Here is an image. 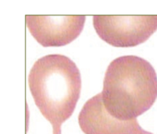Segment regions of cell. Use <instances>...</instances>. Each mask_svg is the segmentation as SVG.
<instances>
[{"instance_id":"1","label":"cell","mask_w":157,"mask_h":134,"mask_svg":"<svg viewBox=\"0 0 157 134\" xmlns=\"http://www.w3.org/2000/svg\"><path fill=\"white\" fill-rule=\"evenodd\" d=\"M28 82L35 105L52 124L53 134H61V126L73 114L81 95L76 64L65 55H46L33 64Z\"/></svg>"},{"instance_id":"2","label":"cell","mask_w":157,"mask_h":134,"mask_svg":"<svg viewBox=\"0 0 157 134\" xmlns=\"http://www.w3.org/2000/svg\"><path fill=\"white\" fill-rule=\"evenodd\" d=\"M106 110L121 121H132L150 110L157 98V75L149 61L135 55L113 60L101 92Z\"/></svg>"},{"instance_id":"3","label":"cell","mask_w":157,"mask_h":134,"mask_svg":"<svg viewBox=\"0 0 157 134\" xmlns=\"http://www.w3.org/2000/svg\"><path fill=\"white\" fill-rule=\"evenodd\" d=\"M98 36L117 48H132L143 44L157 30V15L93 16Z\"/></svg>"},{"instance_id":"4","label":"cell","mask_w":157,"mask_h":134,"mask_svg":"<svg viewBox=\"0 0 157 134\" xmlns=\"http://www.w3.org/2000/svg\"><path fill=\"white\" fill-rule=\"evenodd\" d=\"M26 25L43 47H61L76 39L82 32L85 15H27Z\"/></svg>"},{"instance_id":"5","label":"cell","mask_w":157,"mask_h":134,"mask_svg":"<svg viewBox=\"0 0 157 134\" xmlns=\"http://www.w3.org/2000/svg\"><path fill=\"white\" fill-rule=\"evenodd\" d=\"M78 124L85 134H153L144 130L136 119L125 121L113 117L106 110L101 93L84 104Z\"/></svg>"}]
</instances>
